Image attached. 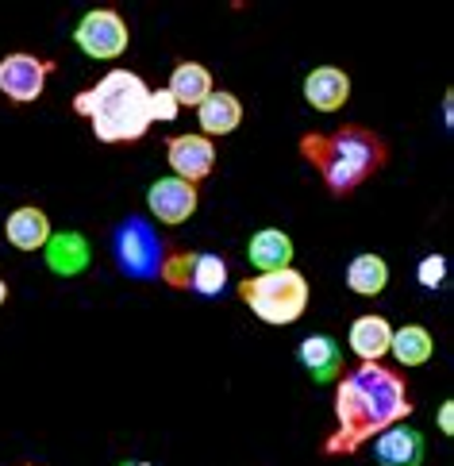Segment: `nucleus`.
<instances>
[{
    "label": "nucleus",
    "instance_id": "nucleus-1",
    "mask_svg": "<svg viewBox=\"0 0 454 466\" xmlns=\"http://www.w3.org/2000/svg\"><path fill=\"white\" fill-rule=\"evenodd\" d=\"M409 412V378L381 362H358L335 386V431L324 440V455H358L385 428L405 424Z\"/></svg>",
    "mask_w": 454,
    "mask_h": 466
},
{
    "label": "nucleus",
    "instance_id": "nucleus-2",
    "mask_svg": "<svg viewBox=\"0 0 454 466\" xmlns=\"http://www.w3.org/2000/svg\"><path fill=\"white\" fill-rule=\"evenodd\" d=\"M297 151L316 166L331 197H350L389 162L385 139L362 124H343L339 131H308L297 143Z\"/></svg>",
    "mask_w": 454,
    "mask_h": 466
},
{
    "label": "nucleus",
    "instance_id": "nucleus-3",
    "mask_svg": "<svg viewBox=\"0 0 454 466\" xmlns=\"http://www.w3.org/2000/svg\"><path fill=\"white\" fill-rule=\"evenodd\" d=\"M146 81L131 70H108L96 86L81 89L74 96V112L93 124V136L100 143H139L150 120H146Z\"/></svg>",
    "mask_w": 454,
    "mask_h": 466
},
{
    "label": "nucleus",
    "instance_id": "nucleus-4",
    "mask_svg": "<svg viewBox=\"0 0 454 466\" xmlns=\"http://www.w3.org/2000/svg\"><path fill=\"white\" fill-rule=\"evenodd\" d=\"M239 301L250 305V312L258 316L262 324H297L308 309V278L300 270H274V274H258L239 281Z\"/></svg>",
    "mask_w": 454,
    "mask_h": 466
},
{
    "label": "nucleus",
    "instance_id": "nucleus-5",
    "mask_svg": "<svg viewBox=\"0 0 454 466\" xmlns=\"http://www.w3.org/2000/svg\"><path fill=\"white\" fill-rule=\"evenodd\" d=\"M174 251L177 247L166 243L146 220H139V216L124 220L112 236L116 266H120V274H127V278H143V281L162 278L166 266H170V258H174Z\"/></svg>",
    "mask_w": 454,
    "mask_h": 466
},
{
    "label": "nucleus",
    "instance_id": "nucleus-6",
    "mask_svg": "<svg viewBox=\"0 0 454 466\" xmlns=\"http://www.w3.org/2000/svg\"><path fill=\"white\" fill-rule=\"evenodd\" d=\"M74 43L81 46V55L108 62V58H120V55L127 51L131 31H127L124 15L116 12V8H93V12H86V15L77 20Z\"/></svg>",
    "mask_w": 454,
    "mask_h": 466
},
{
    "label": "nucleus",
    "instance_id": "nucleus-7",
    "mask_svg": "<svg viewBox=\"0 0 454 466\" xmlns=\"http://www.w3.org/2000/svg\"><path fill=\"white\" fill-rule=\"evenodd\" d=\"M55 70V62L50 58H39V55H5L0 58V93H5V101L12 105H31L39 101L43 89H46V77Z\"/></svg>",
    "mask_w": 454,
    "mask_h": 466
},
{
    "label": "nucleus",
    "instance_id": "nucleus-8",
    "mask_svg": "<svg viewBox=\"0 0 454 466\" xmlns=\"http://www.w3.org/2000/svg\"><path fill=\"white\" fill-rule=\"evenodd\" d=\"M197 205H200L197 186H189V181H181L174 174L170 177H158L155 186L146 189V208H150V216H155L158 224L177 228V224H185L197 212Z\"/></svg>",
    "mask_w": 454,
    "mask_h": 466
},
{
    "label": "nucleus",
    "instance_id": "nucleus-9",
    "mask_svg": "<svg viewBox=\"0 0 454 466\" xmlns=\"http://www.w3.org/2000/svg\"><path fill=\"white\" fill-rule=\"evenodd\" d=\"M166 162H170L174 177L197 186V181H205V177L212 174V166H216V147H212V139H205V136H174L170 143H166Z\"/></svg>",
    "mask_w": 454,
    "mask_h": 466
},
{
    "label": "nucleus",
    "instance_id": "nucleus-10",
    "mask_svg": "<svg viewBox=\"0 0 454 466\" xmlns=\"http://www.w3.org/2000/svg\"><path fill=\"white\" fill-rule=\"evenodd\" d=\"M43 251H46L50 274H58V278L86 274L89 262H93V247H89V239L81 236V231H58V236L46 239Z\"/></svg>",
    "mask_w": 454,
    "mask_h": 466
},
{
    "label": "nucleus",
    "instance_id": "nucleus-11",
    "mask_svg": "<svg viewBox=\"0 0 454 466\" xmlns=\"http://www.w3.org/2000/svg\"><path fill=\"white\" fill-rule=\"evenodd\" d=\"M305 101L316 112H339L350 101V77L339 66H319L305 77Z\"/></svg>",
    "mask_w": 454,
    "mask_h": 466
},
{
    "label": "nucleus",
    "instance_id": "nucleus-12",
    "mask_svg": "<svg viewBox=\"0 0 454 466\" xmlns=\"http://www.w3.org/2000/svg\"><path fill=\"white\" fill-rule=\"evenodd\" d=\"M374 455L381 466H419L424 462V436L409 424H393L374 440Z\"/></svg>",
    "mask_w": 454,
    "mask_h": 466
},
{
    "label": "nucleus",
    "instance_id": "nucleus-13",
    "mask_svg": "<svg viewBox=\"0 0 454 466\" xmlns=\"http://www.w3.org/2000/svg\"><path fill=\"white\" fill-rule=\"evenodd\" d=\"M55 236L50 231V220H46V212L35 208V205H24V208H15L8 220H5V239L15 247V251H27V255H35L46 247V239Z\"/></svg>",
    "mask_w": 454,
    "mask_h": 466
},
{
    "label": "nucleus",
    "instance_id": "nucleus-14",
    "mask_svg": "<svg viewBox=\"0 0 454 466\" xmlns=\"http://www.w3.org/2000/svg\"><path fill=\"white\" fill-rule=\"evenodd\" d=\"M197 120H200V131L205 139H220V136H231L235 127L243 124V101L227 89H212L208 101L197 108Z\"/></svg>",
    "mask_w": 454,
    "mask_h": 466
},
{
    "label": "nucleus",
    "instance_id": "nucleus-15",
    "mask_svg": "<svg viewBox=\"0 0 454 466\" xmlns=\"http://www.w3.org/2000/svg\"><path fill=\"white\" fill-rule=\"evenodd\" d=\"M347 343L350 351L358 355V362H381V355H389V343H393V324L385 316H358L347 331Z\"/></svg>",
    "mask_w": 454,
    "mask_h": 466
},
{
    "label": "nucleus",
    "instance_id": "nucleus-16",
    "mask_svg": "<svg viewBox=\"0 0 454 466\" xmlns=\"http://www.w3.org/2000/svg\"><path fill=\"white\" fill-rule=\"evenodd\" d=\"M247 258L255 262L262 274L289 270V266H293V239L285 236L281 228H262V231H255V236H250Z\"/></svg>",
    "mask_w": 454,
    "mask_h": 466
},
{
    "label": "nucleus",
    "instance_id": "nucleus-17",
    "mask_svg": "<svg viewBox=\"0 0 454 466\" xmlns=\"http://www.w3.org/2000/svg\"><path fill=\"white\" fill-rule=\"evenodd\" d=\"M300 366L312 374V381L328 386V381L343 378V347L331 336H308L300 343Z\"/></svg>",
    "mask_w": 454,
    "mask_h": 466
},
{
    "label": "nucleus",
    "instance_id": "nucleus-18",
    "mask_svg": "<svg viewBox=\"0 0 454 466\" xmlns=\"http://www.w3.org/2000/svg\"><path fill=\"white\" fill-rule=\"evenodd\" d=\"M166 93L177 101V108H200L208 101V93H212V74L200 62H177Z\"/></svg>",
    "mask_w": 454,
    "mask_h": 466
},
{
    "label": "nucleus",
    "instance_id": "nucleus-19",
    "mask_svg": "<svg viewBox=\"0 0 454 466\" xmlns=\"http://www.w3.org/2000/svg\"><path fill=\"white\" fill-rule=\"evenodd\" d=\"M389 351L393 359L405 366V370H412V366H424L435 351V339H431V331L428 328H419V324H405V328H393V343H389Z\"/></svg>",
    "mask_w": 454,
    "mask_h": 466
},
{
    "label": "nucleus",
    "instance_id": "nucleus-20",
    "mask_svg": "<svg viewBox=\"0 0 454 466\" xmlns=\"http://www.w3.org/2000/svg\"><path fill=\"white\" fill-rule=\"evenodd\" d=\"M347 286L358 297H378L385 286H389V262L381 255H355L347 266Z\"/></svg>",
    "mask_w": 454,
    "mask_h": 466
},
{
    "label": "nucleus",
    "instance_id": "nucleus-21",
    "mask_svg": "<svg viewBox=\"0 0 454 466\" xmlns=\"http://www.w3.org/2000/svg\"><path fill=\"white\" fill-rule=\"evenodd\" d=\"M224 286H227V262L220 255L197 251L193 270H189V289H197L200 297H216Z\"/></svg>",
    "mask_w": 454,
    "mask_h": 466
},
{
    "label": "nucleus",
    "instance_id": "nucleus-22",
    "mask_svg": "<svg viewBox=\"0 0 454 466\" xmlns=\"http://www.w3.org/2000/svg\"><path fill=\"white\" fill-rule=\"evenodd\" d=\"M177 101L166 89H150V96H146V120L150 124H170V120H177Z\"/></svg>",
    "mask_w": 454,
    "mask_h": 466
},
{
    "label": "nucleus",
    "instance_id": "nucleus-23",
    "mask_svg": "<svg viewBox=\"0 0 454 466\" xmlns=\"http://www.w3.org/2000/svg\"><path fill=\"white\" fill-rule=\"evenodd\" d=\"M416 278H419V286L424 289H439L443 278H447V258L443 255H428L424 262L416 266Z\"/></svg>",
    "mask_w": 454,
    "mask_h": 466
},
{
    "label": "nucleus",
    "instance_id": "nucleus-24",
    "mask_svg": "<svg viewBox=\"0 0 454 466\" xmlns=\"http://www.w3.org/2000/svg\"><path fill=\"white\" fill-rule=\"evenodd\" d=\"M439 431H443V436H454V401L439 405Z\"/></svg>",
    "mask_w": 454,
    "mask_h": 466
},
{
    "label": "nucleus",
    "instance_id": "nucleus-25",
    "mask_svg": "<svg viewBox=\"0 0 454 466\" xmlns=\"http://www.w3.org/2000/svg\"><path fill=\"white\" fill-rule=\"evenodd\" d=\"M5 301H8V281L0 278V305H5Z\"/></svg>",
    "mask_w": 454,
    "mask_h": 466
},
{
    "label": "nucleus",
    "instance_id": "nucleus-26",
    "mask_svg": "<svg viewBox=\"0 0 454 466\" xmlns=\"http://www.w3.org/2000/svg\"><path fill=\"white\" fill-rule=\"evenodd\" d=\"M131 466H150V462H131Z\"/></svg>",
    "mask_w": 454,
    "mask_h": 466
},
{
    "label": "nucleus",
    "instance_id": "nucleus-27",
    "mask_svg": "<svg viewBox=\"0 0 454 466\" xmlns=\"http://www.w3.org/2000/svg\"><path fill=\"white\" fill-rule=\"evenodd\" d=\"M20 466H35V462H20Z\"/></svg>",
    "mask_w": 454,
    "mask_h": 466
}]
</instances>
